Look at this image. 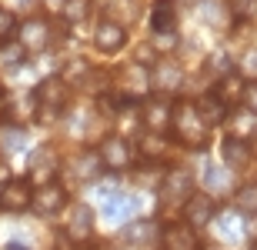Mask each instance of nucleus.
<instances>
[{
  "mask_svg": "<svg viewBox=\"0 0 257 250\" xmlns=\"http://www.w3.org/2000/svg\"><path fill=\"white\" fill-rule=\"evenodd\" d=\"M210 227H214V233H217L224 243H237L240 237H244V220H240L237 210H224V213H214V220H210Z\"/></svg>",
  "mask_w": 257,
  "mask_h": 250,
  "instance_id": "obj_20",
  "label": "nucleus"
},
{
  "mask_svg": "<svg viewBox=\"0 0 257 250\" xmlns=\"http://www.w3.org/2000/svg\"><path fill=\"white\" fill-rule=\"evenodd\" d=\"M181 213H184V223H187V227H210V220H214V213H217V200H214V197H210V193H194L191 200L184 203L181 207Z\"/></svg>",
  "mask_w": 257,
  "mask_h": 250,
  "instance_id": "obj_13",
  "label": "nucleus"
},
{
  "mask_svg": "<svg viewBox=\"0 0 257 250\" xmlns=\"http://www.w3.org/2000/svg\"><path fill=\"white\" fill-rule=\"evenodd\" d=\"M171 134L187 150H207L210 147V127L200 120L194 100H174L171 104Z\"/></svg>",
  "mask_w": 257,
  "mask_h": 250,
  "instance_id": "obj_1",
  "label": "nucleus"
},
{
  "mask_svg": "<svg viewBox=\"0 0 257 250\" xmlns=\"http://www.w3.org/2000/svg\"><path fill=\"white\" fill-rule=\"evenodd\" d=\"M250 250H257V243H254V247H250Z\"/></svg>",
  "mask_w": 257,
  "mask_h": 250,
  "instance_id": "obj_44",
  "label": "nucleus"
},
{
  "mask_svg": "<svg viewBox=\"0 0 257 250\" xmlns=\"http://www.w3.org/2000/svg\"><path fill=\"white\" fill-rule=\"evenodd\" d=\"M200 20L207 24V27H214V30H224V27H230V14H227V7L220 4V0H200Z\"/></svg>",
  "mask_w": 257,
  "mask_h": 250,
  "instance_id": "obj_29",
  "label": "nucleus"
},
{
  "mask_svg": "<svg viewBox=\"0 0 257 250\" xmlns=\"http://www.w3.org/2000/svg\"><path fill=\"white\" fill-rule=\"evenodd\" d=\"M240 107H244V110H250V114L257 117V80H247V84H244V97H240Z\"/></svg>",
  "mask_w": 257,
  "mask_h": 250,
  "instance_id": "obj_39",
  "label": "nucleus"
},
{
  "mask_svg": "<svg viewBox=\"0 0 257 250\" xmlns=\"http://www.w3.org/2000/svg\"><path fill=\"white\" fill-rule=\"evenodd\" d=\"M151 30H154V37L177 34V7H174V0H157L151 7Z\"/></svg>",
  "mask_w": 257,
  "mask_h": 250,
  "instance_id": "obj_19",
  "label": "nucleus"
},
{
  "mask_svg": "<svg viewBox=\"0 0 257 250\" xmlns=\"http://www.w3.org/2000/svg\"><path fill=\"white\" fill-rule=\"evenodd\" d=\"M97 157H100V167L110 173H124L134 167V147L124 134H107L97 147Z\"/></svg>",
  "mask_w": 257,
  "mask_h": 250,
  "instance_id": "obj_4",
  "label": "nucleus"
},
{
  "mask_svg": "<svg viewBox=\"0 0 257 250\" xmlns=\"http://www.w3.org/2000/svg\"><path fill=\"white\" fill-rule=\"evenodd\" d=\"M164 173H167V167L154 164V160H144V164L134 170V183H137L141 190H161Z\"/></svg>",
  "mask_w": 257,
  "mask_h": 250,
  "instance_id": "obj_27",
  "label": "nucleus"
},
{
  "mask_svg": "<svg viewBox=\"0 0 257 250\" xmlns=\"http://www.w3.org/2000/svg\"><path fill=\"white\" fill-rule=\"evenodd\" d=\"M224 7H227L230 20H237V24H250L257 14V0H224Z\"/></svg>",
  "mask_w": 257,
  "mask_h": 250,
  "instance_id": "obj_34",
  "label": "nucleus"
},
{
  "mask_svg": "<svg viewBox=\"0 0 257 250\" xmlns=\"http://www.w3.org/2000/svg\"><path fill=\"white\" fill-rule=\"evenodd\" d=\"M161 200L167 207H184V203L191 200L194 193H197V180H194L191 170H184V167H174V170L164 173V183H161Z\"/></svg>",
  "mask_w": 257,
  "mask_h": 250,
  "instance_id": "obj_5",
  "label": "nucleus"
},
{
  "mask_svg": "<svg viewBox=\"0 0 257 250\" xmlns=\"http://www.w3.org/2000/svg\"><path fill=\"white\" fill-rule=\"evenodd\" d=\"M104 203V217L107 220H117V223H124V220H131L134 217V210H137V200L134 197H127V193H110L107 200H100Z\"/></svg>",
  "mask_w": 257,
  "mask_h": 250,
  "instance_id": "obj_23",
  "label": "nucleus"
},
{
  "mask_svg": "<svg viewBox=\"0 0 257 250\" xmlns=\"http://www.w3.org/2000/svg\"><path fill=\"white\" fill-rule=\"evenodd\" d=\"M167 147H171L167 134H151V130H144L141 140H137V150L144 154V160H154V164H161V157L167 154Z\"/></svg>",
  "mask_w": 257,
  "mask_h": 250,
  "instance_id": "obj_26",
  "label": "nucleus"
},
{
  "mask_svg": "<svg viewBox=\"0 0 257 250\" xmlns=\"http://www.w3.org/2000/svg\"><path fill=\"white\" fill-rule=\"evenodd\" d=\"M4 120H7L10 127H24V130H27L30 120H37V94H34V90H20V94L7 97Z\"/></svg>",
  "mask_w": 257,
  "mask_h": 250,
  "instance_id": "obj_10",
  "label": "nucleus"
},
{
  "mask_svg": "<svg viewBox=\"0 0 257 250\" xmlns=\"http://www.w3.org/2000/svg\"><path fill=\"white\" fill-rule=\"evenodd\" d=\"M194 107H197V114H200V120H204V124L207 127H220L224 124V120H227V107L220 104L217 97L214 94H204V97H197V100H194Z\"/></svg>",
  "mask_w": 257,
  "mask_h": 250,
  "instance_id": "obj_25",
  "label": "nucleus"
},
{
  "mask_svg": "<svg viewBox=\"0 0 257 250\" xmlns=\"http://www.w3.org/2000/svg\"><path fill=\"white\" fill-rule=\"evenodd\" d=\"M90 4H94V0H64V4H60L64 24H80V20L90 14Z\"/></svg>",
  "mask_w": 257,
  "mask_h": 250,
  "instance_id": "obj_36",
  "label": "nucleus"
},
{
  "mask_svg": "<svg viewBox=\"0 0 257 250\" xmlns=\"http://www.w3.org/2000/svg\"><path fill=\"white\" fill-rule=\"evenodd\" d=\"M244 237H250V240L257 243V213H254V217H247V223H244Z\"/></svg>",
  "mask_w": 257,
  "mask_h": 250,
  "instance_id": "obj_40",
  "label": "nucleus"
},
{
  "mask_svg": "<svg viewBox=\"0 0 257 250\" xmlns=\"http://www.w3.org/2000/svg\"><path fill=\"white\" fill-rule=\"evenodd\" d=\"M120 237H124L131 247H151V243L161 240V227L154 220H127Z\"/></svg>",
  "mask_w": 257,
  "mask_h": 250,
  "instance_id": "obj_17",
  "label": "nucleus"
},
{
  "mask_svg": "<svg viewBox=\"0 0 257 250\" xmlns=\"http://www.w3.org/2000/svg\"><path fill=\"white\" fill-rule=\"evenodd\" d=\"M114 84H117L114 94H120L127 104L144 100V94L151 90V84H147V70H144L141 64H124V67L114 74Z\"/></svg>",
  "mask_w": 257,
  "mask_h": 250,
  "instance_id": "obj_8",
  "label": "nucleus"
},
{
  "mask_svg": "<svg viewBox=\"0 0 257 250\" xmlns=\"http://www.w3.org/2000/svg\"><path fill=\"white\" fill-rule=\"evenodd\" d=\"M250 144L247 140H237V137H224L220 140V160H224V167H230V170H240V167L250 160Z\"/></svg>",
  "mask_w": 257,
  "mask_h": 250,
  "instance_id": "obj_21",
  "label": "nucleus"
},
{
  "mask_svg": "<svg viewBox=\"0 0 257 250\" xmlns=\"http://www.w3.org/2000/svg\"><path fill=\"white\" fill-rule=\"evenodd\" d=\"M200 180H204V187H207L204 193H210V197H214L217 190H224V187H227L230 173L224 170L220 164H214V160H207V164H204V173H200Z\"/></svg>",
  "mask_w": 257,
  "mask_h": 250,
  "instance_id": "obj_30",
  "label": "nucleus"
},
{
  "mask_svg": "<svg viewBox=\"0 0 257 250\" xmlns=\"http://www.w3.org/2000/svg\"><path fill=\"white\" fill-rule=\"evenodd\" d=\"M224 124H227V137H237V140H247V144H250V137H257V117L250 110H244V107L227 114Z\"/></svg>",
  "mask_w": 257,
  "mask_h": 250,
  "instance_id": "obj_22",
  "label": "nucleus"
},
{
  "mask_svg": "<svg viewBox=\"0 0 257 250\" xmlns=\"http://www.w3.org/2000/svg\"><path fill=\"white\" fill-rule=\"evenodd\" d=\"M244 84H247V80H244L237 70H234V74H227V77H220L217 84H214V90H210V94L217 97V100L227 107V110H234V107H240V97H244Z\"/></svg>",
  "mask_w": 257,
  "mask_h": 250,
  "instance_id": "obj_18",
  "label": "nucleus"
},
{
  "mask_svg": "<svg viewBox=\"0 0 257 250\" xmlns=\"http://www.w3.org/2000/svg\"><path fill=\"white\" fill-rule=\"evenodd\" d=\"M10 34H17V17H14V10L0 7V44H7Z\"/></svg>",
  "mask_w": 257,
  "mask_h": 250,
  "instance_id": "obj_37",
  "label": "nucleus"
},
{
  "mask_svg": "<svg viewBox=\"0 0 257 250\" xmlns=\"http://www.w3.org/2000/svg\"><path fill=\"white\" fill-rule=\"evenodd\" d=\"M94 47L100 50V54H120V50L127 47V27H120V24H114V20H100L94 30Z\"/></svg>",
  "mask_w": 257,
  "mask_h": 250,
  "instance_id": "obj_15",
  "label": "nucleus"
},
{
  "mask_svg": "<svg viewBox=\"0 0 257 250\" xmlns=\"http://www.w3.org/2000/svg\"><path fill=\"white\" fill-rule=\"evenodd\" d=\"M30 200H34V183L17 177V180H7L0 187V210H10V213H20L27 210Z\"/></svg>",
  "mask_w": 257,
  "mask_h": 250,
  "instance_id": "obj_14",
  "label": "nucleus"
},
{
  "mask_svg": "<svg viewBox=\"0 0 257 250\" xmlns=\"http://www.w3.org/2000/svg\"><path fill=\"white\" fill-rule=\"evenodd\" d=\"M94 207L84 200L70 203V213H67V223H64V233L67 240L77 243V247H84V243H90V237H94Z\"/></svg>",
  "mask_w": 257,
  "mask_h": 250,
  "instance_id": "obj_6",
  "label": "nucleus"
},
{
  "mask_svg": "<svg viewBox=\"0 0 257 250\" xmlns=\"http://www.w3.org/2000/svg\"><path fill=\"white\" fill-rule=\"evenodd\" d=\"M7 250H30L27 243H20V240H14V243H7Z\"/></svg>",
  "mask_w": 257,
  "mask_h": 250,
  "instance_id": "obj_41",
  "label": "nucleus"
},
{
  "mask_svg": "<svg viewBox=\"0 0 257 250\" xmlns=\"http://www.w3.org/2000/svg\"><path fill=\"white\" fill-rule=\"evenodd\" d=\"M4 107H7V94L0 90V117H4Z\"/></svg>",
  "mask_w": 257,
  "mask_h": 250,
  "instance_id": "obj_42",
  "label": "nucleus"
},
{
  "mask_svg": "<svg viewBox=\"0 0 257 250\" xmlns=\"http://www.w3.org/2000/svg\"><path fill=\"white\" fill-rule=\"evenodd\" d=\"M57 4H64V0H57Z\"/></svg>",
  "mask_w": 257,
  "mask_h": 250,
  "instance_id": "obj_45",
  "label": "nucleus"
},
{
  "mask_svg": "<svg viewBox=\"0 0 257 250\" xmlns=\"http://www.w3.org/2000/svg\"><path fill=\"white\" fill-rule=\"evenodd\" d=\"M161 247L164 250H200V240L187 223H167V227H161Z\"/></svg>",
  "mask_w": 257,
  "mask_h": 250,
  "instance_id": "obj_16",
  "label": "nucleus"
},
{
  "mask_svg": "<svg viewBox=\"0 0 257 250\" xmlns=\"http://www.w3.org/2000/svg\"><path fill=\"white\" fill-rule=\"evenodd\" d=\"M204 70H207L210 77H214V84H217L220 77L234 74V60H230V54H224V50H214V54L204 60Z\"/></svg>",
  "mask_w": 257,
  "mask_h": 250,
  "instance_id": "obj_32",
  "label": "nucleus"
},
{
  "mask_svg": "<svg viewBox=\"0 0 257 250\" xmlns=\"http://www.w3.org/2000/svg\"><path fill=\"white\" fill-rule=\"evenodd\" d=\"M234 210L247 213V217L257 213V183H247V187H240V190L234 193Z\"/></svg>",
  "mask_w": 257,
  "mask_h": 250,
  "instance_id": "obj_33",
  "label": "nucleus"
},
{
  "mask_svg": "<svg viewBox=\"0 0 257 250\" xmlns=\"http://www.w3.org/2000/svg\"><path fill=\"white\" fill-rule=\"evenodd\" d=\"M184 80H187V74H184V67L177 64V60H157L151 70H147V84H151V94L154 97H174V94H181V87Z\"/></svg>",
  "mask_w": 257,
  "mask_h": 250,
  "instance_id": "obj_3",
  "label": "nucleus"
},
{
  "mask_svg": "<svg viewBox=\"0 0 257 250\" xmlns=\"http://www.w3.org/2000/svg\"><path fill=\"white\" fill-rule=\"evenodd\" d=\"M24 147H27V130L24 127H10V124L0 127V150L4 154H17Z\"/></svg>",
  "mask_w": 257,
  "mask_h": 250,
  "instance_id": "obj_31",
  "label": "nucleus"
},
{
  "mask_svg": "<svg viewBox=\"0 0 257 250\" xmlns=\"http://www.w3.org/2000/svg\"><path fill=\"white\" fill-rule=\"evenodd\" d=\"M37 124H54L60 114L70 104V87L54 74V77H44L37 84Z\"/></svg>",
  "mask_w": 257,
  "mask_h": 250,
  "instance_id": "obj_2",
  "label": "nucleus"
},
{
  "mask_svg": "<svg viewBox=\"0 0 257 250\" xmlns=\"http://www.w3.org/2000/svg\"><path fill=\"white\" fill-rule=\"evenodd\" d=\"M90 74H94V67H90V64H87L84 57H70L64 64V70H60L57 77L64 80L67 87H84L87 80H90Z\"/></svg>",
  "mask_w": 257,
  "mask_h": 250,
  "instance_id": "obj_28",
  "label": "nucleus"
},
{
  "mask_svg": "<svg viewBox=\"0 0 257 250\" xmlns=\"http://www.w3.org/2000/svg\"><path fill=\"white\" fill-rule=\"evenodd\" d=\"M141 124L151 134H171V100L164 97H147L141 104Z\"/></svg>",
  "mask_w": 257,
  "mask_h": 250,
  "instance_id": "obj_12",
  "label": "nucleus"
},
{
  "mask_svg": "<svg viewBox=\"0 0 257 250\" xmlns=\"http://www.w3.org/2000/svg\"><path fill=\"white\" fill-rule=\"evenodd\" d=\"M54 40V27L47 17H30L17 27V44L24 47V54H44Z\"/></svg>",
  "mask_w": 257,
  "mask_h": 250,
  "instance_id": "obj_7",
  "label": "nucleus"
},
{
  "mask_svg": "<svg viewBox=\"0 0 257 250\" xmlns=\"http://www.w3.org/2000/svg\"><path fill=\"white\" fill-rule=\"evenodd\" d=\"M27 64V54H24V47H20L17 40L14 44H0V67H7V70H17Z\"/></svg>",
  "mask_w": 257,
  "mask_h": 250,
  "instance_id": "obj_35",
  "label": "nucleus"
},
{
  "mask_svg": "<svg viewBox=\"0 0 257 250\" xmlns=\"http://www.w3.org/2000/svg\"><path fill=\"white\" fill-rule=\"evenodd\" d=\"M244 80H254L257 77V47H250L244 57H240V70H237Z\"/></svg>",
  "mask_w": 257,
  "mask_h": 250,
  "instance_id": "obj_38",
  "label": "nucleus"
},
{
  "mask_svg": "<svg viewBox=\"0 0 257 250\" xmlns=\"http://www.w3.org/2000/svg\"><path fill=\"white\" fill-rule=\"evenodd\" d=\"M67 207V187L64 183H44V187H37L34 190V200H30V210L40 213V217H54V213H60Z\"/></svg>",
  "mask_w": 257,
  "mask_h": 250,
  "instance_id": "obj_11",
  "label": "nucleus"
},
{
  "mask_svg": "<svg viewBox=\"0 0 257 250\" xmlns=\"http://www.w3.org/2000/svg\"><path fill=\"white\" fill-rule=\"evenodd\" d=\"M14 4H20V7H30V4H34V0H14Z\"/></svg>",
  "mask_w": 257,
  "mask_h": 250,
  "instance_id": "obj_43",
  "label": "nucleus"
},
{
  "mask_svg": "<svg viewBox=\"0 0 257 250\" xmlns=\"http://www.w3.org/2000/svg\"><path fill=\"white\" fill-rule=\"evenodd\" d=\"M70 173H74L77 180H97V177L104 173L97 150H80V154H74V160H70Z\"/></svg>",
  "mask_w": 257,
  "mask_h": 250,
  "instance_id": "obj_24",
  "label": "nucleus"
},
{
  "mask_svg": "<svg viewBox=\"0 0 257 250\" xmlns=\"http://www.w3.org/2000/svg\"><path fill=\"white\" fill-rule=\"evenodd\" d=\"M57 167H60V157H57V150H54V144H40V147H34V154L27 157V170H30L27 180L40 183V187H44V183H54Z\"/></svg>",
  "mask_w": 257,
  "mask_h": 250,
  "instance_id": "obj_9",
  "label": "nucleus"
}]
</instances>
